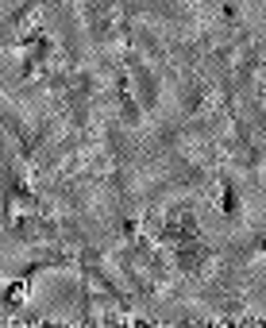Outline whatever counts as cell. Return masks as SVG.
I'll use <instances>...</instances> for the list:
<instances>
[{
  "instance_id": "obj_1",
  "label": "cell",
  "mask_w": 266,
  "mask_h": 328,
  "mask_svg": "<svg viewBox=\"0 0 266 328\" xmlns=\"http://www.w3.org/2000/svg\"><path fill=\"white\" fill-rule=\"evenodd\" d=\"M27 294V286L23 282H16V286H12V290H8V297H12V301H19V297H23Z\"/></svg>"
}]
</instances>
